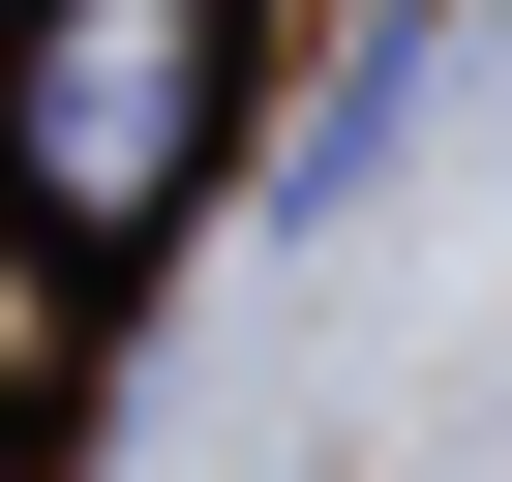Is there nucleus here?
Masks as SVG:
<instances>
[{
    "label": "nucleus",
    "instance_id": "obj_2",
    "mask_svg": "<svg viewBox=\"0 0 512 482\" xmlns=\"http://www.w3.org/2000/svg\"><path fill=\"white\" fill-rule=\"evenodd\" d=\"M91 362H121V272L0 211V452H61V422H91Z\"/></svg>",
    "mask_w": 512,
    "mask_h": 482
},
{
    "label": "nucleus",
    "instance_id": "obj_1",
    "mask_svg": "<svg viewBox=\"0 0 512 482\" xmlns=\"http://www.w3.org/2000/svg\"><path fill=\"white\" fill-rule=\"evenodd\" d=\"M241 181V0H0V211L31 241H181Z\"/></svg>",
    "mask_w": 512,
    "mask_h": 482
}]
</instances>
